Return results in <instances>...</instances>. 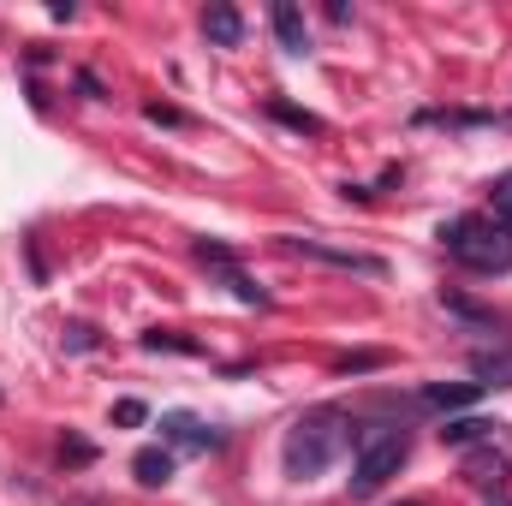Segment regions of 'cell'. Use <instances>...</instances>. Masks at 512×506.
I'll use <instances>...</instances> for the list:
<instances>
[{"mask_svg":"<svg viewBox=\"0 0 512 506\" xmlns=\"http://www.w3.org/2000/svg\"><path fill=\"white\" fill-rule=\"evenodd\" d=\"M161 441L191 447V453H215V447H221V429L203 423V417H191V411H167V417H161Z\"/></svg>","mask_w":512,"mask_h":506,"instance_id":"6","label":"cell"},{"mask_svg":"<svg viewBox=\"0 0 512 506\" xmlns=\"http://www.w3.org/2000/svg\"><path fill=\"white\" fill-rule=\"evenodd\" d=\"M358 423L340 411V405H316V411H304L292 429H286V477H322L346 447H358V435H352Z\"/></svg>","mask_w":512,"mask_h":506,"instance_id":"1","label":"cell"},{"mask_svg":"<svg viewBox=\"0 0 512 506\" xmlns=\"http://www.w3.org/2000/svg\"><path fill=\"white\" fill-rule=\"evenodd\" d=\"M60 459H66V465H90V459H96V447H90V441H78V435H66Z\"/></svg>","mask_w":512,"mask_h":506,"instance_id":"19","label":"cell"},{"mask_svg":"<svg viewBox=\"0 0 512 506\" xmlns=\"http://www.w3.org/2000/svg\"><path fill=\"white\" fill-rule=\"evenodd\" d=\"M507 423H495V417H453V423H441V441L447 447H477V441H495Z\"/></svg>","mask_w":512,"mask_h":506,"instance_id":"9","label":"cell"},{"mask_svg":"<svg viewBox=\"0 0 512 506\" xmlns=\"http://www.w3.org/2000/svg\"><path fill=\"white\" fill-rule=\"evenodd\" d=\"M149 120H155V126H179L185 114H179V108H161V102H155V108H149Z\"/></svg>","mask_w":512,"mask_h":506,"instance_id":"21","label":"cell"},{"mask_svg":"<svg viewBox=\"0 0 512 506\" xmlns=\"http://www.w3.org/2000/svg\"><path fill=\"white\" fill-rule=\"evenodd\" d=\"M477 393H483L477 381H453V387H447V381H435V387H423V393H417V405H429V411H459V405H471Z\"/></svg>","mask_w":512,"mask_h":506,"instance_id":"10","label":"cell"},{"mask_svg":"<svg viewBox=\"0 0 512 506\" xmlns=\"http://www.w3.org/2000/svg\"><path fill=\"white\" fill-rule=\"evenodd\" d=\"M286 251H292V256H310V262H328V268H346V274H370V280H382V274H387L382 256L340 251V245H322V239H286Z\"/></svg>","mask_w":512,"mask_h":506,"instance_id":"4","label":"cell"},{"mask_svg":"<svg viewBox=\"0 0 512 506\" xmlns=\"http://www.w3.org/2000/svg\"><path fill=\"white\" fill-rule=\"evenodd\" d=\"M441 245L471 274H507L512 268V227L489 221V215H453L441 227Z\"/></svg>","mask_w":512,"mask_h":506,"instance_id":"2","label":"cell"},{"mask_svg":"<svg viewBox=\"0 0 512 506\" xmlns=\"http://www.w3.org/2000/svg\"><path fill=\"white\" fill-rule=\"evenodd\" d=\"M405 459H411V429H399V423L358 429V447H352V495H376L387 477H399Z\"/></svg>","mask_w":512,"mask_h":506,"instance_id":"3","label":"cell"},{"mask_svg":"<svg viewBox=\"0 0 512 506\" xmlns=\"http://www.w3.org/2000/svg\"><path fill=\"white\" fill-rule=\"evenodd\" d=\"M489 221L512 227V173H501V179H495V215H489Z\"/></svg>","mask_w":512,"mask_h":506,"instance_id":"17","label":"cell"},{"mask_svg":"<svg viewBox=\"0 0 512 506\" xmlns=\"http://www.w3.org/2000/svg\"><path fill=\"white\" fill-rule=\"evenodd\" d=\"M489 506H507V501H489Z\"/></svg>","mask_w":512,"mask_h":506,"instance_id":"24","label":"cell"},{"mask_svg":"<svg viewBox=\"0 0 512 506\" xmlns=\"http://www.w3.org/2000/svg\"><path fill=\"white\" fill-rule=\"evenodd\" d=\"M441 310H453V316H465V322H477V328H495V310H483V304H471V298H459V292H441Z\"/></svg>","mask_w":512,"mask_h":506,"instance_id":"15","label":"cell"},{"mask_svg":"<svg viewBox=\"0 0 512 506\" xmlns=\"http://www.w3.org/2000/svg\"><path fill=\"white\" fill-rule=\"evenodd\" d=\"M471 376H477V387H512V352H477Z\"/></svg>","mask_w":512,"mask_h":506,"instance_id":"12","label":"cell"},{"mask_svg":"<svg viewBox=\"0 0 512 506\" xmlns=\"http://www.w3.org/2000/svg\"><path fill=\"white\" fill-rule=\"evenodd\" d=\"M268 114H274L280 126L304 131V137H322V120H316V114H304V108H286V102H268Z\"/></svg>","mask_w":512,"mask_h":506,"instance_id":"14","label":"cell"},{"mask_svg":"<svg viewBox=\"0 0 512 506\" xmlns=\"http://www.w3.org/2000/svg\"><path fill=\"white\" fill-rule=\"evenodd\" d=\"M131 471H137L143 489H167V483H173V453H167V447H143V453L131 459Z\"/></svg>","mask_w":512,"mask_h":506,"instance_id":"11","label":"cell"},{"mask_svg":"<svg viewBox=\"0 0 512 506\" xmlns=\"http://www.w3.org/2000/svg\"><path fill=\"white\" fill-rule=\"evenodd\" d=\"M143 352H185V358H197L203 346H197V340H185V334H167V328H155V334H143Z\"/></svg>","mask_w":512,"mask_h":506,"instance_id":"16","label":"cell"},{"mask_svg":"<svg viewBox=\"0 0 512 506\" xmlns=\"http://www.w3.org/2000/svg\"><path fill=\"white\" fill-rule=\"evenodd\" d=\"M268 24H274V36H280V48H286V54H310V24H304V12H298L292 0H274Z\"/></svg>","mask_w":512,"mask_h":506,"instance_id":"7","label":"cell"},{"mask_svg":"<svg viewBox=\"0 0 512 506\" xmlns=\"http://www.w3.org/2000/svg\"><path fill=\"white\" fill-rule=\"evenodd\" d=\"M66 506H96V501H66Z\"/></svg>","mask_w":512,"mask_h":506,"instance_id":"23","label":"cell"},{"mask_svg":"<svg viewBox=\"0 0 512 506\" xmlns=\"http://www.w3.org/2000/svg\"><path fill=\"white\" fill-rule=\"evenodd\" d=\"M114 423H120V429H137V423H149V405H143V399H120V405H114Z\"/></svg>","mask_w":512,"mask_h":506,"instance_id":"18","label":"cell"},{"mask_svg":"<svg viewBox=\"0 0 512 506\" xmlns=\"http://www.w3.org/2000/svg\"><path fill=\"white\" fill-rule=\"evenodd\" d=\"M66 340H72V352H90V346H96V334H90V328H66Z\"/></svg>","mask_w":512,"mask_h":506,"instance_id":"22","label":"cell"},{"mask_svg":"<svg viewBox=\"0 0 512 506\" xmlns=\"http://www.w3.org/2000/svg\"><path fill=\"white\" fill-rule=\"evenodd\" d=\"M376 364H382V352H352V358H340L334 370H340V376H352V370H376Z\"/></svg>","mask_w":512,"mask_h":506,"instance_id":"20","label":"cell"},{"mask_svg":"<svg viewBox=\"0 0 512 506\" xmlns=\"http://www.w3.org/2000/svg\"><path fill=\"white\" fill-rule=\"evenodd\" d=\"M465 483L501 489V483H507V459H501V453H471V459H465Z\"/></svg>","mask_w":512,"mask_h":506,"instance_id":"13","label":"cell"},{"mask_svg":"<svg viewBox=\"0 0 512 506\" xmlns=\"http://www.w3.org/2000/svg\"><path fill=\"white\" fill-rule=\"evenodd\" d=\"M197 262H203V268H221V274H227V286H233V298H239V304H256V310H262V304H268V292H262V286H256L251 274H245V268H239V262H233V251H227V245H215V239H197Z\"/></svg>","mask_w":512,"mask_h":506,"instance_id":"5","label":"cell"},{"mask_svg":"<svg viewBox=\"0 0 512 506\" xmlns=\"http://www.w3.org/2000/svg\"><path fill=\"white\" fill-rule=\"evenodd\" d=\"M405 506H411V501H405Z\"/></svg>","mask_w":512,"mask_h":506,"instance_id":"25","label":"cell"},{"mask_svg":"<svg viewBox=\"0 0 512 506\" xmlns=\"http://www.w3.org/2000/svg\"><path fill=\"white\" fill-rule=\"evenodd\" d=\"M203 36H209L215 48H239V42H245V18H239V6H209V12H203Z\"/></svg>","mask_w":512,"mask_h":506,"instance_id":"8","label":"cell"}]
</instances>
